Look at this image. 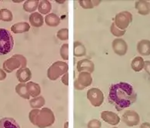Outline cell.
<instances>
[{
  "label": "cell",
  "instance_id": "obj_42",
  "mask_svg": "<svg viewBox=\"0 0 150 128\" xmlns=\"http://www.w3.org/2000/svg\"><path fill=\"white\" fill-rule=\"evenodd\" d=\"M149 5H150V3H149Z\"/></svg>",
  "mask_w": 150,
  "mask_h": 128
},
{
  "label": "cell",
  "instance_id": "obj_5",
  "mask_svg": "<svg viewBox=\"0 0 150 128\" xmlns=\"http://www.w3.org/2000/svg\"><path fill=\"white\" fill-rule=\"evenodd\" d=\"M68 64L62 61L54 62L47 70V77L51 81H56L62 75L68 73Z\"/></svg>",
  "mask_w": 150,
  "mask_h": 128
},
{
  "label": "cell",
  "instance_id": "obj_34",
  "mask_svg": "<svg viewBox=\"0 0 150 128\" xmlns=\"http://www.w3.org/2000/svg\"><path fill=\"white\" fill-rule=\"evenodd\" d=\"M62 82L63 84H65L66 86L69 85V74L66 73L62 77Z\"/></svg>",
  "mask_w": 150,
  "mask_h": 128
},
{
  "label": "cell",
  "instance_id": "obj_6",
  "mask_svg": "<svg viewBox=\"0 0 150 128\" xmlns=\"http://www.w3.org/2000/svg\"><path fill=\"white\" fill-rule=\"evenodd\" d=\"M114 23L120 30L125 31L129 25L132 23V15L128 11H122L115 16Z\"/></svg>",
  "mask_w": 150,
  "mask_h": 128
},
{
  "label": "cell",
  "instance_id": "obj_31",
  "mask_svg": "<svg viewBox=\"0 0 150 128\" xmlns=\"http://www.w3.org/2000/svg\"><path fill=\"white\" fill-rule=\"evenodd\" d=\"M79 4L80 5L82 8H85V9H91L95 7L93 1L92 0H79Z\"/></svg>",
  "mask_w": 150,
  "mask_h": 128
},
{
  "label": "cell",
  "instance_id": "obj_32",
  "mask_svg": "<svg viewBox=\"0 0 150 128\" xmlns=\"http://www.w3.org/2000/svg\"><path fill=\"white\" fill-rule=\"evenodd\" d=\"M101 127H102V123L100 120L97 119H93L89 120L87 124L88 128H101Z\"/></svg>",
  "mask_w": 150,
  "mask_h": 128
},
{
  "label": "cell",
  "instance_id": "obj_19",
  "mask_svg": "<svg viewBox=\"0 0 150 128\" xmlns=\"http://www.w3.org/2000/svg\"><path fill=\"white\" fill-rule=\"evenodd\" d=\"M145 66V61L142 57L137 56L135 57L131 62L132 69L136 72H140L141 71L144 69Z\"/></svg>",
  "mask_w": 150,
  "mask_h": 128
},
{
  "label": "cell",
  "instance_id": "obj_2",
  "mask_svg": "<svg viewBox=\"0 0 150 128\" xmlns=\"http://www.w3.org/2000/svg\"><path fill=\"white\" fill-rule=\"evenodd\" d=\"M29 118L30 122L39 128H47L55 122V114L48 108L41 109H33L29 112Z\"/></svg>",
  "mask_w": 150,
  "mask_h": 128
},
{
  "label": "cell",
  "instance_id": "obj_1",
  "mask_svg": "<svg viewBox=\"0 0 150 128\" xmlns=\"http://www.w3.org/2000/svg\"><path fill=\"white\" fill-rule=\"evenodd\" d=\"M108 99L118 111H121L136 102L137 94L130 84L122 82L110 86Z\"/></svg>",
  "mask_w": 150,
  "mask_h": 128
},
{
  "label": "cell",
  "instance_id": "obj_16",
  "mask_svg": "<svg viewBox=\"0 0 150 128\" xmlns=\"http://www.w3.org/2000/svg\"><path fill=\"white\" fill-rule=\"evenodd\" d=\"M29 23L33 27L39 28L44 24V18L39 12H33L29 15Z\"/></svg>",
  "mask_w": 150,
  "mask_h": 128
},
{
  "label": "cell",
  "instance_id": "obj_14",
  "mask_svg": "<svg viewBox=\"0 0 150 128\" xmlns=\"http://www.w3.org/2000/svg\"><path fill=\"white\" fill-rule=\"evenodd\" d=\"M135 8L137 9L139 14L142 15H147L150 13L149 2L144 0H139L135 2Z\"/></svg>",
  "mask_w": 150,
  "mask_h": 128
},
{
  "label": "cell",
  "instance_id": "obj_10",
  "mask_svg": "<svg viewBox=\"0 0 150 128\" xmlns=\"http://www.w3.org/2000/svg\"><path fill=\"white\" fill-rule=\"evenodd\" d=\"M101 118L103 119L105 122L107 124L115 126L119 124L121 118L119 117L116 113H114L112 111H109V110H105L101 113Z\"/></svg>",
  "mask_w": 150,
  "mask_h": 128
},
{
  "label": "cell",
  "instance_id": "obj_7",
  "mask_svg": "<svg viewBox=\"0 0 150 128\" xmlns=\"http://www.w3.org/2000/svg\"><path fill=\"white\" fill-rule=\"evenodd\" d=\"M87 99L89 101L93 107H100L104 101V94L100 89L93 87L87 91Z\"/></svg>",
  "mask_w": 150,
  "mask_h": 128
},
{
  "label": "cell",
  "instance_id": "obj_8",
  "mask_svg": "<svg viewBox=\"0 0 150 128\" xmlns=\"http://www.w3.org/2000/svg\"><path fill=\"white\" fill-rule=\"evenodd\" d=\"M122 121L128 127H135L139 124L140 117L135 110H127L124 112L121 117Z\"/></svg>",
  "mask_w": 150,
  "mask_h": 128
},
{
  "label": "cell",
  "instance_id": "obj_17",
  "mask_svg": "<svg viewBox=\"0 0 150 128\" xmlns=\"http://www.w3.org/2000/svg\"><path fill=\"white\" fill-rule=\"evenodd\" d=\"M29 29H30V25L26 22L16 23L11 26V31L15 34L27 32H29Z\"/></svg>",
  "mask_w": 150,
  "mask_h": 128
},
{
  "label": "cell",
  "instance_id": "obj_9",
  "mask_svg": "<svg viewBox=\"0 0 150 128\" xmlns=\"http://www.w3.org/2000/svg\"><path fill=\"white\" fill-rule=\"evenodd\" d=\"M112 48L114 52L119 56H124L127 53L128 45L122 39H115L112 43Z\"/></svg>",
  "mask_w": 150,
  "mask_h": 128
},
{
  "label": "cell",
  "instance_id": "obj_21",
  "mask_svg": "<svg viewBox=\"0 0 150 128\" xmlns=\"http://www.w3.org/2000/svg\"><path fill=\"white\" fill-rule=\"evenodd\" d=\"M45 23L50 27H56L60 24V18L55 13H50L45 15Z\"/></svg>",
  "mask_w": 150,
  "mask_h": 128
},
{
  "label": "cell",
  "instance_id": "obj_27",
  "mask_svg": "<svg viewBox=\"0 0 150 128\" xmlns=\"http://www.w3.org/2000/svg\"><path fill=\"white\" fill-rule=\"evenodd\" d=\"M13 14L10 10L7 8H2L0 9V20L3 22H11L13 21Z\"/></svg>",
  "mask_w": 150,
  "mask_h": 128
},
{
  "label": "cell",
  "instance_id": "obj_40",
  "mask_svg": "<svg viewBox=\"0 0 150 128\" xmlns=\"http://www.w3.org/2000/svg\"><path fill=\"white\" fill-rule=\"evenodd\" d=\"M13 2H23V0H20V1H19H19H16V0H13Z\"/></svg>",
  "mask_w": 150,
  "mask_h": 128
},
{
  "label": "cell",
  "instance_id": "obj_22",
  "mask_svg": "<svg viewBox=\"0 0 150 128\" xmlns=\"http://www.w3.org/2000/svg\"><path fill=\"white\" fill-rule=\"evenodd\" d=\"M86 54V47L79 41H75L73 43V55L76 57H82Z\"/></svg>",
  "mask_w": 150,
  "mask_h": 128
},
{
  "label": "cell",
  "instance_id": "obj_29",
  "mask_svg": "<svg viewBox=\"0 0 150 128\" xmlns=\"http://www.w3.org/2000/svg\"><path fill=\"white\" fill-rule=\"evenodd\" d=\"M57 38L61 41H67L69 39V29H61L58 31Z\"/></svg>",
  "mask_w": 150,
  "mask_h": 128
},
{
  "label": "cell",
  "instance_id": "obj_4",
  "mask_svg": "<svg viewBox=\"0 0 150 128\" xmlns=\"http://www.w3.org/2000/svg\"><path fill=\"white\" fill-rule=\"evenodd\" d=\"M14 46V39L8 30L0 29V55H6L10 52Z\"/></svg>",
  "mask_w": 150,
  "mask_h": 128
},
{
  "label": "cell",
  "instance_id": "obj_20",
  "mask_svg": "<svg viewBox=\"0 0 150 128\" xmlns=\"http://www.w3.org/2000/svg\"><path fill=\"white\" fill-rule=\"evenodd\" d=\"M0 128H20V126L13 118L3 117L0 120Z\"/></svg>",
  "mask_w": 150,
  "mask_h": 128
},
{
  "label": "cell",
  "instance_id": "obj_35",
  "mask_svg": "<svg viewBox=\"0 0 150 128\" xmlns=\"http://www.w3.org/2000/svg\"><path fill=\"white\" fill-rule=\"evenodd\" d=\"M6 78V73L3 69L0 68V81H3Z\"/></svg>",
  "mask_w": 150,
  "mask_h": 128
},
{
  "label": "cell",
  "instance_id": "obj_26",
  "mask_svg": "<svg viewBox=\"0 0 150 128\" xmlns=\"http://www.w3.org/2000/svg\"><path fill=\"white\" fill-rule=\"evenodd\" d=\"M29 104L33 109H41L45 104V100L42 96H39L30 100Z\"/></svg>",
  "mask_w": 150,
  "mask_h": 128
},
{
  "label": "cell",
  "instance_id": "obj_24",
  "mask_svg": "<svg viewBox=\"0 0 150 128\" xmlns=\"http://www.w3.org/2000/svg\"><path fill=\"white\" fill-rule=\"evenodd\" d=\"M39 2L38 0H27L23 4V9L27 12L33 13L38 9Z\"/></svg>",
  "mask_w": 150,
  "mask_h": 128
},
{
  "label": "cell",
  "instance_id": "obj_18",
  "mask_svg": "<svg viewBox=\"0 0 150 128\" xmlns=\"http://www.w3.org/2000/svg\"><path fill=\"white\" fill-rule=\"evenodd\" d=\"M26 87L29 95L33 98L39 97V94H41V87L39 84L33 82H29L26 84Z\"/></svg>",
  "mask_w": 150,
  "mask_h": 128
},
{
  "label": "cell",
  "instance_id": "obj_41",
  "mask_svg": "<svg viewBox=\"0 0 150 128\" xmlns=\"http://www.w3.org/2000/svg\"><path fill=\"white\" fill-rule=\"evenodd\" d=\"M112 128H118V127H112Z\"/></svg>",
  "mask_w": 150,
  "mask_h": 128
},
{
  "label": "cell",
  "instance_id": "obj_33",
  "mask_svg": "<svg viewBox=\"0 0 150 128\" xmlns=\"http://www.w3.org/2000/svg\"><path fill=\"white\" fill-rule=\"evenodd\" d=\"M144 70L149 75L150 77V61H145V66H144Z\"/></svg>",
  "mask_w": 150,
  "mask_h": 128
},
{
  "label": "cell",
  "instance_id": "obj_36",
  "mask_svg": "<svg viewBox=\"0 0 150 128\" xmlns=\"http://www.w3.org/2000/svg\"><path fill=\"white\" fill-rule=\"evenodd\" d=\"M74 87H75V89L78 90V91H82V90L85 89V88H83V87H82V86H81L78 82H77L76 79L75 80V82H74Z\"/></svg>",
  "mask_w": 150,
  "mask_h": 128
},
{
  "label": "cell",
  "instance_id": "obj_30",
  "mask_svg": "<svg viewBox=\"0 0 150 128\" xmlns=\"http://www.w3.org/2000/svg\"><path fill=\"white\" fill-rule=\"evenodd\" d=\"M60 56L63 60H69V44L66 43L60 48Z\"/></svg>",
  "mask_w": 150,
  "mask_h": 128
},
{
  "label": "cell",
  "instance_id": "obj_37",
  "mask_svg": "<svg viewBox=\"0 0 150 128\" xmlns=\"http://www.w3.org/2000/svg\"><path fill=\"white\" fill-rule=\"evenodd\" d=\"M139 128H150V123L144 122L140 125Z\"/></svg>",
  "mask_w": 150,
  "mask_h": 128
},
{
  "label": "cell",
  "instance_id": "obj_12",
  "mask_svg": "<svg viewBox=\"0 0 150 128\" xmlns=\"http://www.w3.org/2000/svg\"><path fill=\"white\" fill-rule=\"evenodd\" d=\"M76 81L83 88H86L87 87L92 84L93 83V77L90 73L88 72H80L79 74L78 77L76 78Z\"/></svg>",
  "mask_w": 150,
  "mask_h": 128
},
{
  "label": "cell",
  "instance_id": "obj_38",
  "mask_svg": "<svg viewBox=\"0 0 150 128\" xmlns=\"http://www.w3.org/2000/svg\"><path fill=\"white\" fill-rule=\"evenodd\" d=\"M69 122L68 121H66V122L64 124L63 128H69Z\"/></svg>",
  "mask_w": 150,
  "mask_h": 128
},
{
  "label": "cell",
  "instance_id": "obj_23",
  "mask_svg": "<svg viewBox=\"0 0 150 128\" xmlns=\"http://www.w3.org/2000/svg\"><path fill=\"white\" fill-rule=\"evenodd\" d=\"M39 13L41 15H48L52 10L51 2L48 0H42L39 2V6H38Z\"/></svg>",
  "mask_w": 150,
  "mask_h": 128
},
{
  "label": "cell",
  "instance_id": "obj_28",
  "mask_svg": "<svg viewBox=\"0 0 150 128\" xmlns=\"http://www.w3.org/2000/svg\"><path fill=\"white\" fill-rule=\"evenodd\" d=\"M110 32H111V33L114 35V36L119 38V37L123 36L125 34V32H126V31L120 30V29H119L117 27L115 26V23H112L111 25V26H110Z\"/></svg>",
  "mask_w": 150,
  "mask_h": 128
},
{
  "label": "cell",
  "instance_id": "obj_13",
  "mask_svg": "<svg viewBox=\"0 0 150 128\" xmlns=\"http://www.w3.org/2000/svg\"><path fill=\"white\" fill-rule=\"evenodd\" d=\"M16 77L20 83H28L32 78L31 71L28 68L19 69L16 72Z\"/></svg>",
  "mask_w": 150,
  "mask_h": 128
},
{
  "label": "cell",
  "instance_id": "obj_11",
  "mask_svg": "<svg viewBox=\"0 0 150 128\" xmlns=\"http://www.w3.org/2000/svg\"><path fill=\"white\" fill-rule=\"evenodd\" d=\"M77 71L80 72H88L93 73L95 71V65L89 59H82L77 63Z\"/></svg>",
  "mask_w": 150,
  "mask_h": 128
},
{
  "label": "cell",
  "instance_id": "obj_39",
  "mask_svg": "<svg viewBox=\"0 0 150 128\" xmlns=\"http://www.w3.org/2000/svg\"><path fill=\"white\" fill-rule=\"evenodd\" d=\"M56 2H59V3H61V4H62V3H64V2H66V1H65V0H62V1H57V0H56Z\"/></svg>",
  "mask_w": 150,
  "mask_h": 128
},
{
  "label": "cell",
  "instance_id": "obj_3",
  "mask_svg": "<svg viewBox=\"0 0 150 128\" xmlns=\"http://www.w3.org/2000/svg\"><path fill=\"white\" fill-rule=\"evenodd\" d=\"M27 60L23 55H13L12 57L6 60L3 63V70L7 73H12L16 69H22L26 68Z\"/></svg>",
  "mask_w": 150,
  "mask_h": 128
},
{
  "label": "cell",
  "instance_id": "obj_25",
  "mask_svg": "<svg viewBox=\"0 0 150 128\" xmlns=\"http://www.w3.org/2000/svg\"><path fill=\"white\" fill-rule=\"evenodd\" d=\"M16 91L21 98L26 100H29L30 98V95H29L28 90H27L26 84L19 83V84H17L16 87Z\"/></svg>",
  "mask_w": 150,
  "mask_h": 128
},
{
  "label": "cell",
  "instance_id": "obj_15",
  "mask_svg": "<svg viewBox=\"0 0 150 128\" xmlns=\"http://www.w3.org/2000/svg\"><path fill=\"white\" fill-rule=\"evenodd\" d=\"M137 51L142 56H148L150 55V41L147 39H142L137 43Z\"/></svg>",
  "mask_w": 150,
  "mask_h": 128
}]
</instances>
